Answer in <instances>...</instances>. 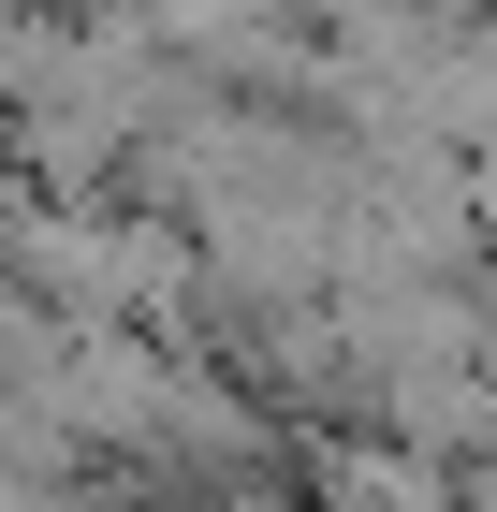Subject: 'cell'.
Wrapping results in <instances>:
<instances>
[{"instance_id":"6da1fadb","label":"cell","mask_w":497,"mask_h":512,"mask_svg":"<svg viewBox=\"0 0 497 512\" xmlns=\"http://www.w3.org/2000/svg\"><path fill=\"white\" fill-rule=\"evenodd\" d=\"M132 15H147L161 44H176V59H220V44H249V30H293V0H132Z\"/></svg>"},{"instance_id":"7a4b0ae2","label":"cell","mask_w":497,"mask_h":512,"mask_svg":"<svg viewBox=\"0 0 497 512\" xmlns=\"http://www.w3.org/2000/svg\"><path fill=\"white\" fill-rule=\"evenodd\" d=\"M0 512H103L88 483H44V469H0Z\"/></svg>"}]
</instances>
